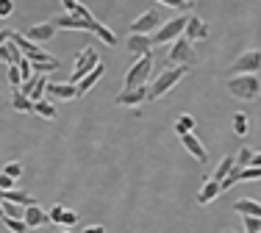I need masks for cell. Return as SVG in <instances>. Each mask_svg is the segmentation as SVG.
<instances>
[{"label":"cell","mask_w":261,"mask_h":233,"mask_svg":"<svg viewBox=\"0 0 261 233\" xmlns=\"http://www.w3.org/2000/svg\"><path fill=\"white\" fill-rule=\"evenodd\" d=\"M250 167H261V153H253V161H250Z\"/></svg>","instance_id":"cell-43"},{"label":"cell","mask_w":261,"mask_h":233,"mask_svg":"<svg viewBox=\"0 0 261 233\" xmlns=\"http://www.w3.org/2000/svg\"><path fill=\"white\" fill-rule=\"evenodd\" d=\"M181 144H184V150H189V156L195 158V161L206 164V158H208V150L203 147V142L195 136V133H186V136H181Z\"/></svg>","instance_id":"cell-14"},{"label":"cell","mask_w":261,"mask_h":233,"mask_svg":"<svg viewBox=\"0 0 261 233\" xmlns=\"http://www.w3.org/2000/svg\"><path fill=\"white\" fill-rule=\"evenodd\" d=\"M75 222H78V214H75V211H67V208H64V211H61V217H59V225H64V228H72Z\"/></svg>","instance_id":"cell-35"},{"label":"cell","mask_w":261,"mask_h":233,"mask_svg":"<svg viewBox=\"0 0 261 233\" xmlns=\"http://www.w3.org/2000/svg\"><path fill=\"white\" fill-rule=\"evenodd\" d=\"M6 217V214H3V206H0V219H3Z\"/></svg>","instance_id":"cell-46"},{"label":"cell","mask_w":261,"mask_h":233,"mask_svg":"<svg viewBox=\"0 0 261 233\" xmlns=\"http://www.w3.org/2000/svg\"><path fill=\"white\" fill-rule=\"evenodd\" d=\"M22 36L31 39L34 45H36V42H50L56 36V25H53V22H39V25L28 28V34H22Z\"/></svg>","instance_id":"cell-16"},{"label":"cell","mask_w":261,"mask_h":233,"mask_svg":"<svg viewBox=\"0 0 261 233\" xmlns=\"http://www.w3.org/2000/svg\"><path fill=\"white\" fill-rule=\"evenodd\" d=\"M220 192H222V189H220V183H217V181H211V178H208V181L203 183L200 194H197V203H200V206H206V203H214V200L220 197Z\"/></svg>","instance_id":"cell-21"},{"label":"cell","mask_w":261,"mask_h":233,"mask_svg":"<svg viewBox=\"0 0 261 233\" xmlns=\"http://www.w3.org/2000/svg\"><path fill=\"white\" fill-rule=\"evenodd\" d=\"M245 222V233H261V219L258 217H242Z\"/></svg>","instance_id":"cell-34"},{"label":"cell","mask_w":261,"mask_h":233,"mask_svg":"<svg viewBox=\"0 0 261 233\" xmlns=\"http://www.w3.org/2000/svg\"><path fill=\"white\" fill-rule=\"evenodd\" d=\"M184 25H186V17H175V20H170V22H164L159 31H156V36H150V42L153 45H164V42H175L178 36H184Z\"/></svg>","instance_id":"cell-8"},{"label":"cell","mask_w":261,"mask_h":233,"mask_svg":"<svg viewBox=\"0 0 261 233\" xmlns=\"http://www.w3.org/2000/svg\"><path fill=\"white\" fill-rule=\"evenodd\" d=\"M170 61H172V67H186V70H192V67L200 64V56H197L195 45H192L189 39L178 36L170 47Z\"/></svg>","instance_id":"cell-3"},{"label":"cell","mask_w":261,"mask_h":233,"mask_svg":"<svg viewBox=\"0 0 261 233\" xmlns=\"http://www.w3.org/2000/svg\"><path fill=\"white\" fill-rule=\"evenodd\" d=\"M45 95H50L53 100H75L78 92H75V83H56V81H47Z\"/></svg>","instance_id":"cell-13"},{"label":"cell","mask_w":261,"mask_h":233,"mask_svg":"<svg viewBox=\"0 0 261 233\" xmlns=\"http://www.w3.org/2000/svg\"><path fill=\"white\" fill-rule=\"evenodd\" d=\"M211 28L206 22L200 20V17H186V25H184V39L189 42H197V39H208Z\"/></svg>","instance_id":"cell-11"},{"label":"cell","mask_w":261,"mask_h":233,"mask_svg":"<svg viewBox=\"0 0 261 233\" xmlns=\"http://www.w3.org/2000/svg\"><path fill=\"white\" fill-rule=\"evenodd\" d=\"M9 86L11 89H20L22 86V78H20V70H17V67H9Z\"/></svg>","instance_id":"cell-36"},{"label":"cell","mask_w":261,"mask_h":233,"mask_svg":"<svg viewBox=\"0 0 261 233\" xmlns=\"http://www.w3.org/2000/svg\"><path fill=\"white\" fill-rule=\"evenodd\" d=\"M233 133H236V136H245V133H247V114L245 111H236L233 114Z\"/></svg>","instance_id":"cell-30"},{"label":"cell","mask_w":261,"mask_h":233,"mask_svg":"<svg viewBox=\"0 0 261 233\" xmlns=\"http://www.w3.org/2000/svg\"><path fill=\"white\" fill-rule=\"evenodd\" d=\"M145 100H147V83L136 89H122L117 95V106H142Z\"/></svg>","instance_id":"cell-12"},{"label":"cell","mask_w":261,"mask_h":233,"mask_svg":"<svg viewBox=\"0 0 261 233\" xmlns=\"http://www.w3.org/2000/svg\"><path fill=\"white\" fill-rule=\"evenodd\" d=\"M14 14V0H0V17H11Z\"/></svg>","instance_id":"cell-37"},{"label":"cell","mask_w":261,"mask_h":233,"mask_svg":"<svg viewBox=\"0 0 261 233\" xmlns=\"http://www.w3.org/2000/svg\"><path fill=\"white\" fill-rule=\"evenodd\" d=\"M0 206H3V214L11 219H22V214H25V208L17 206V203H0Z\"/></svg>","instance_id":"cell-31"},{"label":"cell","mask_w":261,"mask_h":233,"mask_svg":"<svg viewBox=\"0 0 261 233\" xmlns=\"http://www.w3.org/2000/svg\"><path fill=\"white\" fill-rule=\"evenodd\" d=\"M95 17H89V20H81V17H75V14H61V17H56L53 20V25H56V31H86V34H92L95 31Z\"/></svg>","instance_id":"cell-9"},{"label":"cell","mask_w":261,"mask_h":233,"mask_svg":"<svg viewBox=\"0 0 261 233\" xmlns=\"http://www.w3.org/2000/svg\"><path fill=\"white\" fill-rule=\"evenodd\" d=\"M261 70V50H245L233 61L231 75H256Z\"/></svg>","instance_id":"cell-7"},{"label":"cell","mask_w":261,"mask_h":233,"mask_svg":"<svg viewBox=\"0 0 261 233\" xmlns=\"http://www.w3.org/2000/svg\"><path fill=\"white\" fill-rule=\"evenodd\" d=\"M161 6H170V9H175V11H181V9H186L184 6V0H159Z\"/></svg>","instance_id":"cell-40"},{"label":"cell","mask_w":261,"mask_h":233,"mask_svg":"<svg viewBox=\"0 0 261 233\" xmlns=\"http://www.w3.org/2000/svg\"><path fill=\"white\" fill-rule=\"evenodd\" d=\"M22 222H25L28 230H34V228H42L45 222H50V219H47V211H45V208H39V203H36V206H28V208H25V214H22Z\"/></svg>","instance_id":"cell-15"},{"label":"cell","mask_w":261,"mask_h":233,"mask_svg":"<svg viewBox=\"0 0 261 233\" xmlns=\"http://www.w3.org/2000/svg\"><path fill=\"white\" fill-rule=\"evenodd\" d=\"M0 172H3V175H9L11 181H20V178H22V161H6Z\"/></svg>","instance_id":"cell-29"},{"label":"cell","mask_w":261,"mask_h":233,"mask_svg":"<svg viewBox=\"0 0 261 233\" xmlns=\"http://www.w3.org/2000/svg\"><path fill=\"white\" fill-rule=\"evenodd\" d=\"M61 211H64V206H53L50 211H47V219L50 222H59V217H61Z\"/></svg>","instance_id":"cell-39"},{"label":"cell","mask_w":261,"mask_h":233,"mask_svg":"<svg viewBox=\"0 0 261 233\" xmlns=\"http://www.w3.org/2000/svg\"><path fill=\"white\" fill-rule=\"evenodd\" d=\"M14 183H17V181H11L9 175L0 172V192H9V189H14Z\"/></svg>","instance_id":"cell-38"},{"label":"cell","mask_w":261,"mask_h":233,"mask_svg":"<svg viewBox=\"0 0 261 233\" xmlns=\"http://www.w3.org/2000/svg\"><path fill=\"white\" fill-rule=\"evenodd\" d=\"M9 34H11V31H0V45H3L6 39H9Z\"/></svg>","instance_id":"cell-44"},{"label":"cell","mask_w":261,"mask_h":233,"mask_svg":"<svg viewBox=\"0 0 261 233\" xmlns=\"http://www.w3.org/2000/svg\"><path fill=\"white\" fill-rule=\"evenodd\" d=\"M97 64H100V56H97V50H95V47H84V50H81L78 56H75V67H72V75H70V81H67V83H78L81 78L89 75V72L95 70Z\"/></svg>","instance_id":"cell-5"},{"label":"cell","mask_w":261,"mask_h":233,"mask_svg":"<svg viewBox=\"0 0 261 233\" xmlns=\"http://www.w3.org/2000/svg\"><path fill=\"white\" fill-rule=\"evenodd\" d=\"M9 39L14 42V45H17V50H20V53H22V56H25L28 61H34V64H42V61H50V59H53L50 53H45L39 45H34L31 39H25V36H22L20 31H11V34H9Z\"/></svg>","instance_id":"cell-6"},{"label":"cell","mask_w":261,"mask_h":233,"mask_svg":"<svg viewBox=\"0 0 261 233\" xmlns=\"http://www.w3.org/2000/svg\"><path fill=\"white\" fill-rule=\"evenodd\" d=\"M253 161V150L250 147H239V153L233 156V169H247Z\"/></svg>","instance_id":"cell-25"},{"label":"cell","mask_w":261,"mask_h":233,"mask_svg":"<svg viewBox=\"0 0 261 233\" xmlns=\"http://www.w3.org/2000/svg\"><path fill=\"white\" fill-rule=\"evenodd\" d=\"M92 34H95L97 39H103V45H109V47H114V45H117V36L111 34V31L106 28L103 22H95V31H92Z\"/></svg>","instance_id":"cell-27"},{"label":"cell","mask_w":261,"mask_h":233,"mask_svg":"<svg viewBox=\"0 0 261 233\" xmlns=\"http://www.w3.org/2000/svg\"><path fill=\"white\" fill-rule=\"evenodd\" d=\"M192 128H195V116H192V114H181V116L175 120V133H178V136L192 133Z\"/></svg>","instance_id":"cell-26"},{"label":"cell","mask_w":261,"mask_h":233,"mask_svg":"<svg viewBox=\"0 0 261 233\" xmlns=\"http://www.w3.org/2000/svg\"><path fill=\"white\" fill-rule=\"evenodd\" d=\"M128 50L134 53L136 59H139V56H147V53L153 50V42H150V36L130 34V36H128Z\"/></svg>","instance_id":"cell-17"},{"label":"cell","mask_w":261,"mask_h":233,"mask_svg":"<svg viewBox=\"0 0 261 233\" xmlns=\"http://www.w3.org/2000/svg\"><path fill=\"white\" fill-rule=\"evenodd\" d=\"M61 6H64V14H72L78 9V0H61Z\"/></svg>","instance_id":"cell-41"},{"label":"cell","mask_w":261,"mask_h":233,"mask_svg":"<svg viewBox=\"0 0 261 233\" xmlns=\"http://www.w3.org/2000/svg\"><path fill=\"white\" fill-rule=\"evenodd\" d=\"M3 225L9 228L11 233H28V228H25V222L22 219H11V217H3Z\"/></svg>","instance_id":"cell-33"},{"label":"cell","mask_w":261,"mask_h":233,"mask_svg":"<svg viewBox=\"0 0 261 233\" xmlns=\"http://www.w3.org/2000/svg\"><path fill=\"white\" fill-rule=\"evenodd\" d=\"M233 211L242 214V217H258L261 219V203L258 200H250V197H242L233 203Z\"/></svg>","instance_id":"cell-19"},{"label":"cell","mask_w":261,"mask_h":233,"mask_svg":"<svg viewBox=\"0 0 261 233\" xmlns=\"http://www.w3.org/2000/svg\"><path fill=\"white\" fill-rule=\"evenodd\" d=\"M164 22H161V14L156 9H150V11H145V14L139 17V20H134L130 22V34H142V36H147L150 31H159Z\"/></svg>","instance_id":"cell-10"},{"label":"cell","mask_w":261,"mask_h":233,"mask_svg":"<svg viewBox=\"0 0 261 233\" xmlns=\"http://www.w3.org/2000/svg\"><path fill=\"white\" fill-rule=\"evenodd\" d=\"M11 106H14V111H20V114H31V111H34V103H31L20 89L11 92Z\"/></svg>","instance_id":"cell-23"},{"label":"cell","mask_w":261,"mask_h":233,"mask_svg":"<svg viewBox=\"0 0 261 233\" xmlns=\"http://www.w3.org/2000/svg\"><path fill=\"white\" fill-rule=\"evenodd\" d=\"M103 72H106V67H103V64H97L95 70L89 72V75H84V78H81V81H78V86H75L78 97H81V95H86V92H92V89H95V86H97V81L103 78Z\"/></svg>","instance_id":"cell-18"},{"label":"cell","mask_w":261,"mask_h":233,"mask_svg":"<svg viewBox=\"0 0 261 233\" xmlns=\"http://www.w3.org/2000/svg\"><path fill=\"white\" fill-rule=\"evenodd\" d=\"M150 75H153V53H147V56H139L130 64V70L125 75V89H136V86L150 83Z\"/></svg>","instance_id":"cell-4"},{"label":"cell","mask_w":261,"mask_h":233,"mask_svg":"<svg viewBox=\"0 0 261 233\" xmlns=\"http://www.w3.org/2000/svg\"><path fill=\"white\" fill-rule=\"evenodd\" d=\"M45 86H47V78H45V75H34V78H31V92H28V100H31V103L42 100V97H45Z\"/></svg>","instance_id":"cell-22"},{"label":"cell","mask_w":261,"mask_h":233,"mask_svg":"<svg viewBox=\"0 0 261 233\" xmlns=\"http://www.w3.org/2000/svg\"><path fill=\"white\" fill-rule=\"evenodd\" d=\"M184 75H186V67H167L156 81L147 83V100H159V97H164Z\"/></svg>","instance_id":"cell-2"},{"label":"cell","mask_w":261,"mask_h":233,"mask_svg":"<svg viewBox=\"0 0 261 233\" xmlns=\"http://www.w3.org/2000/svg\"><path fill=\"white\" fill-rule=\"evenodd\" d=\"M34 111L39 114L42 120H56V114H59V111H56V106H53L50 100H45V97H42V100H36V103H34Z\"/></svg>","instance_id":"cell-24"},{"label":"cell","mask_w":261,"mask_h":233,"mask_svg":"<svg viewBox=\"0 0 261 233\" xmlns=\"http://www.w3.org/2000/svg\"><path fill=\"white\" fill-rule=\"evenodd\" d=\"M228 95L242 103H253L261 97V78L258 75H231L228 78Z\"/></svg>","instance_id":"cell-1"},{"label":"cell","mask_w":261,"mask_h":233,"mask_svg":"<svg viewBox=\"0 0 261 233\" xmlns=\"http://www.w3.org/2000/svg\"><path fill=\"white\" fill-rule=\"evenodd\" d=\"M192 3H195V0H184V6H192Z\"/></svg>","instance_id":"cell-45"},{"label":"cell","mask_w":261,"mask_h":233,"mask_svg":"<svg viewBox=\"0 0 261 233\" xmlns=\"http://www.w3.org/2000/svg\"><path fill=\"white\" fill-rule=\"evenodd\" d=\"M20 59H22V53L17 50V45L11 39H6L3 45H0V61H3V64L17 67V64H20Z\"/></svg>","instance_id":"cell-20"},{"label":"cell","mask_w":261,"mask_h":233,"mask_svg":"<svg viewBox=\"0 0 261 233\" xmlns=\"http://www.w3.org/2000/svg\"><path fill=\"white\" fill-rule=\"evenodd\" d=\"M231 169H233V156H225V158H222V161H220V167H217V172L211 175V181L222 183V178H225L228 172H231Z\"/></svg>","instance_id":"cell-28"},{"label":"cell","mask_w":261,"mask_h":233,"mask_svg":"<svg viewBox=\"0 0 261 233\" xmlns=\"http://www.w3.org/2000/svg\"><path fill=\"white\" fill-rule=\"evenodd\" d=\"M17 70H20V78H22V83L34 78V67H31V61H28L25 56L20 59V64H17Z\"/></svg>","instance_id":"cell-32"},{"label":"cell","mask_w":261,"mask_h":233,"mask_svg":"<svg viewBox=\"0 0 261 233\" xmlns=\"http://www.w3.org/2000/svg\"><path fill=\"white\" fill-rule=\"evenodd\" d=\"M84 233H106V228H103V225H89Z\"/></svg>","instance_id":"cell-42"},{"label":"cell","mask_w":261,"mask_h":233,"mask_svg":"<svg viewBox=\"0 0 261 233\" xmlns=\"http://www.w3.org/2000/svg\"><path fill=\"white\" fill-rule=\"evenodd\" d=\"M59 233H67V230H59Z\"/></svg>","instance_id":"cell-47"}]
</instances>
